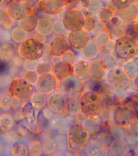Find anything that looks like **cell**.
Returning <instances> with one entry per match:
<instances>
[{
	"instance_id": "28",
	"label": "cell",
	"mask_w": 138,
	"mask_h": 156,
	"mask_svg": "<svg viewBox=\"0 0 138 156\" xmlns=\"http://www.w3.org/2000/svg\"><path fill=\"white\" fill-rule=\"evenodd\" d=\"M35 110L36 109L33 107L31 103L27 104L23 109L24 115L27 118L28 120L31 123L33 122L36 120Z\"/></svg>"
},
{
	"instance_id": "21",
	"label": "cell",
	"mask_w": 138,
	"mask_h": 156,
	"mask_svg": "<svg viewBox=\"0 0 138 156\" xmlns=\"http://www.w3.org/2000/svg\"><path fill=\"white\" fill-rule=\"evenodd\" d=\"M37 31L42 35H48L53 30V24L50 20L47 19H41L38 21Z\"/></svg>"
},
{
	"instance_id": "30",
	"label": "cell",
	"mask_w": 138,
	"mask_h": 156,
	"mask_svg": "<svg viewBox=\"0 0 138 156\" xmlns=\"http://www.w3.org/2000/svg\"><path fill=\"white\" fill-rule=\"evenodd\" d=\"M101 62L105 69L106 68L110 69L114 68L116 63V61L114 57L110 55L104 56Z\"/></svg>"
},
{
	"instance_id": "19",
	"label": "cell",
	"mask_w": 138,
	"mask_h": 156,
	"mask_svg": "<svg viewBox=\"0 0 138 156\" xmlns=\"http://www.w3.org/2000/svg\"><path fill=\"white\" fill-rule=\"evenodd\" d=\"M82 52L84 57L88 59L95 58L99 52L98 44L94 41H90L82 49Z\"/></svg>"
},
{
	"instance_id": "25",
	"label": "cell",
	"mask_w": 138,
	"mask_h": 156,
	"mask_svg": "<svg viewBox=\"0 0 138 156\" xmlns=\"http://www.w3.org/2000/svg\"><path fill=\"white\" fill-rule=\"evenodd\" d=\"M29 154L31 156H40L43 153L42 142L39 141H33L29 144Z\"/></svg>"
},
{
	"instance_id": "9",
	"label": "cell",
	"mask_w": 138,
	"mask_h": 156,
	"mask_svg": "<svg viewBox=\"0 0 138 156\" xmlns=\"http://www.w3.org/2000/svg\"><path fill=\"white\" fill-rule=\"evenodd\" d=\"M23 57L28 61H37L43 56V44L36 39L30 38L23 44Z\"/></svg>"
},
{
	"instance_id": "37",
	"label": "cell",
	"mask_w": 138,
	"mask_h": 156,
	"mask_svg": "<svg viewBox=\"0 0 138 156\" xmlns=\"http://www.w3.org/2000/svg\"><path fill=\"white\" fill-rule=\"evenodd\" d=\"M133 0H113V3L120 9H124L128 7Z\"/></svg>"
},
{
	"instance_id": "32",
	"label": "cell",
	"mask_w": 138,
	"mask_h": 156,
	"mask_svg": "<svg viewBox=\"0 0 138 156\" xmlns=\"http://www.w3.org/2000/svg\"><path fill=\"white\" fill-rule=\"evenodd\" d=\"M101 8V3L99 0H90L88 1V9L91 13H97L100 10Z\"/></svg>"
},
{
	"instance_id": "4",
	"label": "cell",
	"mask_w": 138,
	"mask_h": 156,
	"mask_svg": "<svg viewBox=\"0 0 138 156\" xmlns=\"http://www.w3.org/2000/svg\"><path fill=\"white\" fill-rule=\"evenodd\" d=\"M34 85L25 79H16L10 87L11 95L17 99L23 101L30 100L34 92Z\"/></svg>"
},
{
	"instance_id": "34",
	"label": "cell",
	"mask_w": 138,
	"mask_h": 156,
	"mask_svg": "<svg viewBox=\"0 0 138 156\" xmlns=\"http://www.w3.org/2000/svg\"><path fill=\"white\" fill-rule=\"evenodd\" d=\"M39 75L36 71H29L25 74V78L27 80L34 86L37 82Z\"/></svg>"
},
{
	"instance_id": "22",
	"label": "cell",
	"mask_w": 138,
	"mask_h": 156,
	"mask_svg": "<svg viewBox=\"0 0 138 156\" xmlns=\"http://www.w3.org/2000/svg\"><path fill=\"white\" fill-rule=\"evenodd\" d=\"M109 26L111 32L114 36H121L124 32V26L118 18H111Z\"/></svg>"
},
{
	"instance_id": "3",
	"label": "cell",
	"mask_w": 138,
	"mask_h": 156,
	"mask_svg": "<svg viewBox=\"0 0 138 156\" xmlns=\"http://www.w3.org/2000/svg\"><path fill=\"white\" fill-rule=\"evenodd\" d=\"M115 51L120 58L129 59L137 54L138 46L132 38L122 36L116 40Z\"/></svg>"
},
{
	"instance_id": "39",
	"label": "cell",
	"mask_w": 138,
	"mask_h": 156,
	"mask_svg": "<svg viewBox=\"0 0 138 156\" xmlns=\"http://www.w3.org/2000/svg\"><path fill=\"white\" fill-rule=\"evenodd\" d=\"M62 61L67 62L71 64V63L74 61L75 57L71 52H66L61 57Z\"/></svg>"
},
{
	"instance_id": "43",
	"label": "cell",
	"mask_w": 138,
	"mask_h": 156,
	"mask_svg": "<svg viewBox=\"0 0 138 156\" xmlns=\"http://www.w3.org/2000/svg\"><path fill=\"white\" fill-rule=\"evenodd\" d=\"M65 1H71V0H65Z\"/></svg>"
},
{
	"instance_id": "36",
	"label": "cell",
	"mask_w": 138,
	"mask_h": 156,
	"mask_svg": "<svg viewBox=\"0 0 138 156\" xmlns=\"http://www.w3.org/2000/svg\"><path fill=\"white\" fill-rule=\"evenodd\" d=\"M96 23L94 18L92 17H88L85 19L83 29L86 31L91 30L95 27Z\"/></svg>"
},
{
	"instance_id": "7",
	"label": "cell",
	"mask_w": 138,
	"mask_h": 156,
	"mask_svg": "<svg viewBox=\"0 0 138 156\" xmlns=\"http://www.w3.org/2000/svg\"><path fill=\"white\" fill-rule=\"evenodd\" d=\"M85 19L84 16L80 11L70 9L64 15L62 23L67 30L76 31L83 29Z\"/></svg>"
},
{
	"instance_id": "20",
	"label": "cell",
	"mask_w": 138,
	"mask_h": 156,
	"mask_svg": "<svg viewBox=\"0 0 138 156\" xmlns=\"http://www.w3.org/2000/svg\"><path fill=\"white\" fill-rule=\"evenodd\" d=\"M82 124L90 135H94L99 129V124L97 120V117H87Z\"/></svg>"
},
{
	"instance_id": "10",
	"label": "cell",
	"mask_w": 138,
	"mask_h": 156,
	"mask_svg": "<svg viewBox=\"0 0 138 156\" xmlns=\"http://www.w3.org/2000/svg\"><path fill=\"white\" fill-rule=\"evenodd\" d=\"M90 36L83 29L71 32L68 36L69 45L76 49H82L90 41Z\"/></svg>"
},
{
	"instance_id": "5",
	"label": "cell",
	"mask_w": 138,
	"mask_h": 156,
	"mask_svg": "<svg viewBox=\"0 0 138 156\" xmlns=\"http://www.w3.org/2000/svg\"><path fill=\"white\" fill-rule=\"evenodd\" d=\"M83 83L73 73L59 81L58 90L67 97L79 96L83 88Z\"/></svg>"
},
{
	"instance_id": "1",
	"label": "cell",
	"mask_w": 138,
	"mask_h": 156,
	"mask_svg": "<svg viewBox=\"0 0 138 156\" xmlns=\"http://www.w3.org/2000/svg\"><path fill=\"white\" fill-rule=\"evenodd\" d=\"M81 112L86 117H97L100 112L101 99L100 93L88 90L80 95Z\"/></svg>"
},
{
	"instance_id": "13",
	"label": "cell",
	"mask_w": 138,
	"mask_h": 156,
	"mask_svg": "<svg viewBox=\"0 0 138 156\" xmlns=\"http://www.w3.org/2000/svg\"><path fill=\"white\" fill-rule=\"evenodd\" d=\"M50 48L51 53L53 56L62 57L68 51L69 44L64 38L58 36L51 41Z\"/></svg>"
},
{
	"instance_id": "14",
	"label": "cell",
	"mask_w": 138,
	"mask_h": 156,
	"mask_svg": "<svg viewBox=\"0 0 138 156\" xmlns=\"http://www.w3.org/2000/svg\"><path fill=\"white\" fill-rule=\"evenodd\" d=\"M84 147L86 154L91 156L100 155L104 150L101 143L95 139L90 140Z\"/></svg>"
},
{
	"instance_id": "41",
	"label": "cell",
	"mask_w": 138,
	"mask_h": 156,
	"mask_svg": "<svg viewBox=\"0 0 138 156\" xmlns=\"http://www.w3.org/2000/svg\"><path fill=\"white\" fill-rule=\"evenodd\" d=\"M133 40L135 41L136 43V44H137V46H138V37L135 38L133 39Z\"/></svg>"
},
{
	"instance_id": "23",
	"label": "cell",
	"mask_w": 138,
	"mask_h": 156,
	"mask_svg": "<svg viewBox=\"0 0 138 156\" xmlns=\"http://www.w3.org/2000/svg\"><path fill=\"white\" fill-rule=\"evenodd\" d=\"M92 77L96 80H100L104 75L105 69L101 61H95L91 63Z\"/></svg>"
},
{
	"instance_id": "8",
	"label": "cell",
	"mask_w": 138,
	"mask_h": 156,
	"mask_svg": "<svg viewBox=\"0 0 138 156\" xmlns=\"http://www.w3.org/2000/svg\"><path fill=\"white\" fill-rule=\"evenodd\" d=\"M67 97L61 91L57 90L47 96V107L54 114L65 113Z\"/></svg>"
},
{
	"instance_id": "35",
	"label": "cell",
	"mask_w": 138,
	"mask_h": 156,
	"mask_svg": "<svg viewBox=\"0 0 138 156\" xmlns=\"http://www.w3.org/2000/svg\"><path fill=\"white\" fill-rule=\"evenodd\" d=\"M95 42L97 44L104 45L108 43L109 37L106 33L102 32L98 34L95 38Z\"/></svg>"
},
{
	"instance_id": "33",
	"label": "cell",
	"mask_w": 138,
	"mask_h": 156,
	"mask_svg": "<svg viewBox=\"0 0 138 156\" xmlns=\"http://www.w3.org/2000/svg\"><path fill=\"white\" fill-rule=\"evenodd\" d=\"M51 69L52 67L49 63L46 62H42L38 63L36 71L40 76L45 73H50Z\"/></svg>"
},
{
	"instance_id": "15",
	"label": "cell",
	"mask_w": 138,
	"mask_h": 156,
	"mask_svg": "<svg viewBox=\"0 0 138 156\" xmlns=\"http://www.w3.org/2000/svg\"><path fill=\"white\" fill-rule=\"evenodd\" d=\"M80 95L67 97L65 113L71 116L78 115L81 113L80 103Z\"/></svg>"
},
{
	"instance_id": "16",
	"label": "cell",
	"mask_w": 138,
	"mask_h": 156,
	"mask_svg": "<svg viewBox=\"0 0 138 156\" xmlns=\"http://www.w3.org/2000/svg\"><path fill=\"white\" fill-rule=\"evenodd\" d=\"M47 96L37 91L34 92L30 98V103L36 110H42L47 107Z\"/></svg>"
},
{
	"instance_id": "11",
	"label": "cell",
	"mask_w": 138,
	"mask_h": 156,
	"mask_svg": "<svg viewBox=\"0 0 138 156\" xmlns=\"http://www.w3.org/2000/svg\"><path fill=\"white\" fill-rule=\"evenodd\" d=\"M74 74L83 82L90 81L92 77L91 64L87 61L80 60L73 65Z\"/></svg>"
},
{
	"instance_id": "24",
	"label": "cell",
	"mask_w": 138,
	"mask_h": 156,
	"mask_svg": "<svg viewBox=\"0 0 138 156\" xmlns=\"http://www.w3.org/2000/svg\"><path fill=\"white\" fill-rule=\"evenodd\" d=\"M43 152L48 154H51L57 152L56 146L53 137H46L42 142Z\"/></svg>"
},
{
	"instance_id": "38",
	"label": "cell",
	"mask_w": 138,
	"mask_h": 156,
	"mask_svg": "<svg viewBox=\"0 0 138 156\" xmlns=\"http://www.w3.org/2000/svg\"><path fill=\"white\" fill-rule=\"evenodd\" d=\"M112 17L111 12L107 9H104L100 11L99 14L100 19L103 22L108 21L111 20Z\"/></svg>"
},
{
	"instance_id": "29",
	"label": "cell",
	"mask_w": 138,
	"mask_h": 156,
	"mask_svg": "<svg viewBox=\"0 0 138 156\" xmlns=\"http://www.w3.org/2000/svg\"><path fill=\"white\" fill-rule=\"evenodd\" d=\"M125 69L130 76H135L138 73V64L134 61H130L125 65Z\"/></svg>"
},
{
	"instance_id": "2",
	"label": "cell",
	"mask_w": 138,
	"mask_h": 156,
	"mask_svg": "<svg viewBox=\"0 0 138 156\" xmlns=\"http://www.w3.org/2000/svg\"><path fill=\"white\" fill-rule=\"evenodd\" d=\"M90 135L82 124H71L67 131L68 144L76 148L84 147L90 140Z\"/></svg>"
},
{
	"instance_id": "18",
	"label": "cell",
	"mask_w": 138,
	"mask_h": 156,
	"mask_svg": "<svg viewBox=\"0 0 138 156\" xmlns=\"http://www.w3.org/2000/svg\"><path fill=\"white\" fill-rule=\"evenodd\" d=\"M13 124V117L9 113H5L0 115V133L6 134L10 130Z\"/></svg>"
},
{
	"instance_id": "17",
	"label": "cell",
	"mask_w": 138,
	"mask_h": 156,
	"mask_svg": "<svg viewBox=\"0 0 138 156\" xmlns=\"http://www.w3.org/2000/svg\"><path fill=\"white\" fill-rule=\"evenodd\" d=\"M62 6V0H44L43 2V9L48 14L57 13Z\"/></svg>"
},
{
	"instance_id": "31",
	"label": "cell",
	"mask_w": 138,
	"mask_h": 156,
	"mask_svg": "<svg viewBox=\"0 0 138 156\" xmlns=\"http://www.w3.org/2000/svg\"><path fill=\"white\" fill-rule=\"evenodd\" d=\"M12 104V99L9 96L5 94L0 95V108L7 110L10 108Z\"/></svg>"
},
{
	"instance_id": "42",
	"label": "cell",
	"mask_w": 138,
	"mask_h": 156,
	"mask_svg": "<svg viewBox=\"0 0 138 156\" xmlns=\"http://www.w3.org/2000/svg\"><path fill=\"white\" fill-rule=\"evenodd\" d=\"M102 1H107V0H102Z\"/></svg>"
},
{
	"instance_id": "12",
	"label": "cell",
	"mask_w": 138,
	"mask_h": 156,
	"mask_svg": "<svg viewBox=\"0 0 138 156\" xmlns=\"http://www.w3.org/2000/svg\"><path fill=\"white\" fill-rule=\"evenodd\" d=\"M52 73L59 81L73 74V66L61 61L53 65L52 67Z\"/></svg>"
},
{
	"instance_id": "27",
	"label": "cell",
	"mask_w": 138,
	"mask_h": 156,
	"mask_svg": "<svg viewBox=\"0 0 138 156\" xmlns=\"http://www.w3.org/2000/svg\"><path fill=\"white\" fill-rule=\"evenodd\" d=\"M57 151L64 152L66 151L68 147L67 137L63 135H58L54 138Z\"/></svg>"
},
{
	"instance_id": "40",
	"label": "cell",
	"mask_w": 138,
	"mask_h": 156,
	"mask_svg": "<svg viewBox=\"0 0 138 156\" xmlns=\"http://www.w3.org/2000/svg\"><path fill=\"white\" fill-rule=\"evenodd\" d=\"M30 63L25 64V68L29 71H36L38 63H36V61H29Z\"/></svg>"
},
{
	"instance_id": "6",
	"label": "cell",
	"mask_w": 138,
	"mask_h": 156,
	"mask_svg": "<svg viewBox=\"0 0 138 156\" xmlns=\"http://www.w3.org/2000/svg\"><path fill=\"white\" fill-rule=\"evenodd\" d=\"M59 80L52 73L42 74L34 85L36 91L47 96L58 90Z\"/></svg>"
},
{
	"instance_id": "26",
	"label": "cell",
	"mask_w": 138,
	"mask_h": 156,
	"mask_svg": "<svg viewBox=\"0 0 138 156\" xmlns=\"http://www.w3.org/2000/svg\"><path fill=\"white\" fill-rule=\"evenodd\" d=\"M12 154L15 156H25L29 154L28 149L22 144L15 143L11 148Z\"/></svg>"
}]
</instances>
